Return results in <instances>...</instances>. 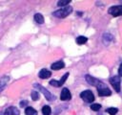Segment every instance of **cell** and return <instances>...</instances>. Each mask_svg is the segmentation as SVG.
I'll use <instances>...</instances> for the list:
<instances>
[{"mask_svg":"<svg viewBox=\"0 0 122 115\" xmlns=\"http://www.w3.org/2000/svg\"><path fill=\"white\" fill-rule=\"evenodd\" d=\"M71 12H72V8L71 6H67V7H64L62 9H59V10L53 12H52V15H54L55 17H58V18H65Z\"/></svg>","mask_w":122,"mask_h":115,"instance_id":"6da1fadb","label":"cell"},{"mask_svg":"<svg viewBox=\"0 0 122 115\" xmlns=\"http://www.w3.org/2000/svg\"><path fill=\"white\" fill-rule=\"evenodd\" d=\"M33 87L34 88H36V89H38L40 92H42V94L45 96V98L48 100V101H50V102H52V101H54L55 100V96L54 95H52L48 89H46L45 87H43L42 85H40L39 83H34L33 84Z\"/></svg>","mask_w":122,"mask_h":115,"instance_id":"7a4b0ae2","label":"cell"},{"mask_svg":"<svg viewBox=\"0 0 122 115\" xmlns=\"http://www.w3.org/2000/svg\"><path fill=\"white\" fill-rule=\"evenodd\" d=\"M85 79H86L87 82H89L91 85L95 86L96 88H99V87H102V86L106 85V84H105L104 82H102L101 80H97V79H95V78H93V77H92V76H90V75H86V76H85Z\"/></svg>","mask_w":122,"mask_h":115,"instance_id":"3957f363","label":"cell"},{"mask_svg":"<svg viewBox=\"0 0 122 115\" xmlns=\"http://www.w3.org/2000/svg\"><path fill=\"white\" fill-rule=\"evenodd\" d=\"M81 99L86 103H92L94 101V95L91 90H85L80 94Z\"/></svg>","mask_w":122,"mask_h":115,"instance_id":"277c9868","label":"cell"},{"mask_svg":"<svg viewBox=\"0 0 122 115\" xmlns=\"http://www.w3.org/2000/svg\"><path fill=\"white\" fill-rule=\"evenodd\" d=\"M110 82L112 85L113 89L117 93H119L120 92V78L118 76H113V77H112L110 79Z\"/></svg>","mask_w":122,"mask_h":115,"instance_id":"5b68a950","label":"cell"},{"mask_svg":"<svg viewBox=\"0 0 122 115\" xmlns=\"http://www.w3.org/2000/svg\"><path fill=\"white\" fill-rule=\"evenodd\" d=\"M108 12L110 14H112V16H120L122 15V6L119 5V6H112L109 9Z\"/></svg>","mask_w":122,"mask_h":115,"instance_id":"8992f818","label":"cell"},{"mask_svg":"<svg viewBox=\"0 0 122 115\" xmlns=\"http://www.w3.org/2000/svg\"><path fill=\"white\" fill-rule=\"evenodd\" d=\"M68 77H69V73L67 72L66 74L63 75V77L61 78L60 80H50V84H51V86H54V87H60V86L66 81V80L68 79Z\"/></svg>","mask_w":122,"mask_h":115,"instance_id":"52a82bcc","label":"cell"},{"mask_svg":"<svg viewBox=\"0 0 122 115\" xmlns=\"http://www.w3.org/2000/svg\"><path fill=\"white\" fill-rule=\"evenodd\" d=\"M71 99V94L68 88H63L60 94V100L62 101H70Z\"/></svg>","mask_w":122,"mask_h":115,"instance_id":"ba28073f","label":"cell"},{"mask_svg":"<svg viewBox=\"0 0 122 115\" xmlns=\"http://www.w3.org/2000/svg\"><path fill=\"white\" fill-rule=\"evenodd\" d=\"M3 112H4V115H20L19 109L15 106H10Z\"/></svg>","mask_w":122,"mask_h":115,"instance_id":"9c48e42d","label":"cell"},{"mask_svg":"<svg viewBox=\"0 0 122 115\" xmlns=\"http://www.w3.org/2000/svg\"><path fill=\"white\" fill-rule=\"evenodd\" d=\"M97 91H98V95L101 96V97H104V96H111V95H112L111 90H110L106 85L97 88Z\"/></svg>","mask_w":122,"mask_h":115,"instance_id":"30bf717a","label":"cell"},{"mask_svg":"<svg viewBox=\"0 0 122 115\" xmlns=\"http://www.w3.org/2000/svg\"><path fill=\"white\" fill-rule=\"evenodd\" d=\"M38 76H39L40 79H48V78H50V77L51 76V72L49 71L48 69L43 68V69L40 70V72L38 73Z\"/></svg>","mask_w":122,"mask_h":115,"instance_id":"8fae6325","label":"cell"},{"mask_svg":"<svg viewBox=\"0 0 122 115\" xmlns=\"http://www.w3.org/2000/svg\"><path fill=\"white\" fill-rule=\"evenodd\" d=\"M64 67H65V63H64V61H62V60L55 61V62L52 63L51 66V68L52 70H60V69H62V68H64Z\"/></svg>","mask_w":122,"mask_h":115,"instance_id":"7c38bea8","label":"cell"},{"mask_svg":"<svg viewBox=\"0 0 122 115\" xmlns=\"http://www.w3.org/2000/svg\"><path fill=\"white\" fill-rule=\"evenodd\" d=\"M34 20H35V22L38 23V24H43L44 21H45L44 16H43L41 13H35V14H34Z\"/></svg>","mask_w":122,"mask_h":115,"instance_id":"4fadbf2b","label":"cell"},{"mask_svg":"<svg viewBox=\"0 0 122 115\" xmlns=\"http://www.w3.org/2000/svg\"><path fill=\"white\" fill-rule=\"evenodd\" d=\"M25 114L26 115H37V111L30 106H27L25 108Z\"/></svg>","mask_w":122,"mask_h":115,"instance_id":"5bb4252c","label":"cell"},{"mask_svg":"<svg viewBox=\"0 0 122 115\" xmlns=\"http://www.w3.org/2000/svg\"><path fill=\"white\" fill-rule=\"evenodd\" d=\"M9 80H10V78H9V77H7V76L2 77V78L0 79V90H2V89L6 86L7 82L9 81Z\"/></svg>","mask_w":122,"mask_h":115,"instance_id":"9a60e30c","label":"cell"},{"mask_svg":"<svg viewBox=\"0 0 122 115\" xmlns=\"http://www.w3.org/2000/svg\"><path fill=\"white\" fill-rule=\"evenodd\" d=\"M88 38L86 36H83V35H80V36H77L76 37V43L79 44V45H82V44H85L87 42Z\"/></svg>","mask_w":122,"mask_h":115,"instance_id":"2e32d148","label":"cell"},{"mask_svg":"<svg viewBox=\"0 0 122 115\" xmlns=\"http://www.w3.org/2000/svg\"><path fill=\"white\" fill-rule=\"evenodd\" d=\"M42 113H43V115H51V106H49V105H44V106L42 107Z\"/></svg>","mask_w":122,"mask_h":115,"instance_id":"e0dca14e","label":"cell"},{"mask_svg":"<svg viewBox=\"0 0 122 115\" xmlns=\"http://www.w3.org/2000/svg\"><path fill=\"white\" fill-rule=\"evenodd\" d=\"M117 111H118V109L116 107H109L106 109V112H108L110 115H115L117 113Z\"/></svg>","mask_w":122,"mask_h":115,"instance_id":"ac0fdd59","label":"cell"},{"mask_svg":"<svg viewBox=\"0 0 122 115\" xmlns=\"http://www.w3.org/2000/svg\"><path fill=\"white\" fill-rule=\"evenodd\" d=\"M70 0H60V1H58L57 2V6L58 7H67V5L68 4H70Z\"/></svg>","mask_w":122,"mask_h":115,"instance_id":"d6986e66","label":"cell"},{"mask_svg":"<svg viewBox=\"0 0 122 115\" xmlns=\"http://www.w3.org/2000/svg\"><path fill=\"white\" fill-rule=\"evenodd\" d=\"M30 97L33 101H37L39 99V93L37 91H32L31 94H30Z\"/></svg>","mask_w":122,"mask_h":115,"instance_id":"ffe728a7","label":"cell"},{"mask_svg":"<svg viewBox=\"0 0 122 115\" xmlns=\"http://www.w3.org/2000/svg\"><path fill=\"white\" fill-rule=\"evenodd\" d=\"M100 108H101V104H93L91 105V109L93 111H98Z\"/></svg>","mask_w":122,"mask_h":115,"instance_id":"44dd1931","label":"cell"},{"mask_svg":"<svg viewBox=\"0 0 122 115\" xmlns=\"http://www.w3.org/2000/svg\"><path fill=\"white\" fill-rule=\"evenodd\" d=\"M27 104H28V102H27V101H22V102L20 103V106H21V107H25ZM26 107H27V106H26Z\"/></svg>","mask_w":122,"mask_h":115,"instance_id":"7402d4cb","label":"cell"},{"mask_svg":"<svg viewBox=\"0 0 122 115\" xmlns=\"http://www.w3.org/2000/svg\"><path fill=\"white\" fill-rule=\"evenodd\" d=\"M118 73H119V75L122 77V63L120 64V66H119V69H118Z\"/></svg>","mask_w":122,"mask_h":115,"instance_id":"603a6c76","label":"cell"}]
</instances>
